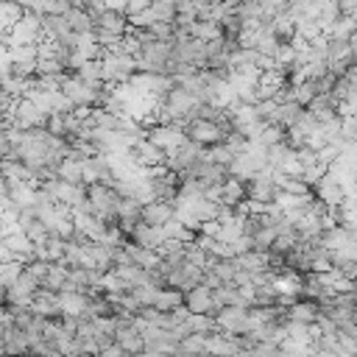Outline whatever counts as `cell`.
<instances>
[{"label": "cell", "instance_id": "cell-29", "mask_svg": "<svg viewBox=\"0 0 357 357\" xmlns=\"http://www.w3.org/2000/svg\"><path fill=\"white\" fill-rule=\"evenodd\" d=\"M61 73H64V64H61L56 56H45V59H36L33 75H61Z\"/></svg>", "mask_w": 357, "mask_h": 357}, {"label": "cell", "instance_id": "cell-11", "mask_svg": "<svg viewBox=\"0 0 357 357\" xmlns=\"http://www.w3.org/2000/svg\"><path fill=\"white\" fill-rule=\"evenodd\" d=\"M176 212H173V204L167 198H153V201H145L139 204V220L142 223H151V226H162L165 220H170Z\"/></svg>", "mask_w": 357, "mask_h": 357}, {"label": "cell", "instance_id": "cell-20", "mask_svg": "<svg viewBox=\"0 0 357 357\" xmlns=\"http://www.w3.org/2000/svg\"><path fill=\"white\" fill-rule=\"evenodd\" d=\"M64 20H67V25H70L73 33H92L95 31V20H92V14L86 8H73L70 6L64 11Z\"/></svg>", "mask_w": 357, "mask_h": 357}, {"label": "cell", "instance_id": "cell-3", "mask_svg": "<svg viewBox=\"0 0 357 357\" xmlns=\"http://www.w3.org/2000/svg\"><path fill=\"white\" fill-rule=\"evenodd\" d=\"M226 131L215 123V120H204V117H192L184 123V139L198 142L201 148H212L218 142H223Z\"/></svg>", "mask_w": 357, "mask_h": 357}, {"label": "cell", "instance_id": "cell-33", "mask_svg": "<svg viewBox=\"0 0 357 357\" xmlns=\"http://www.w3.org/2000/svg\"><path fill=\"white\" fill-rule=\"evenodd\" d=\"M148 31L153 39H173V22L170 20H156L148 25Z\"/></svg>", "mask_w": 357, "mask_h": 357}, {"label": "cell", "instance_id": "cell-5", "mask_svg": "<svg viewBox=\"0 0 357 357\" xmlns=\"http://www.w3.org/2000/svg\"><path fill=\"white\" fill-rule=\"evenodd\" d=\"M36 39H42V33H39V14L25 8L22 17L8 25V45H31Z\"/></svg>", "mask_w": 357, "mask_h": 357}, {"label": "cell", "instance_id": "cell-7", "mask_svg": "<svg viewBox=\"0 0 357 357\" xmlns=\"http://www.w3.org/2000/svg\"><path fill=\"white\" fill-rule=\"evenodd\" d=\"M153 145H159L162 151H170L176 148L178 142H184V126L181 123H170V120H159L153 126H148V134H145Z\"/></svg>", "mask_w": 357, "mask_h": 357}, {"label": "cell", "instance_id": "cell-16", "mask_svg": "<svg viewBox=\"0 0 357 357\" xmlns=\"http://www.w3.org/2000/svg\"><path fill=\"white\" fill-rule=\"evenodd\" d=\"M31 310L36 312V315H42V318H56V315H61L59 312V301H56V293L53 290H45V287H36L33 290V298H31Z\"/></svg>", "mask_w": 357, "mask_h": 357}, {"label": "cell", "instance_id": "cell-30", "mask_svg": "<svg viewBox=\"0 0 357 357\" xmlns=\"http://www.w3.org/2000/svg\"><path fill=\"white\" fill-rule=\"evenodd\" d=\"M73 75H78V78H84V81H89V84L103 81V78H100V59H86V61H81V67H78Z\"/></svg>", "mask_w": 357, "mask_h": 357}, {"label": "cell", "instance_id": "cell-2", "mask_svg": "<svg viewBox=\"0 0 357 357\" xmlns=\"http://www.w3.org/2000/svg\"><path fill=\"white\" fill-rule=\"evenodd\" d=\"M137 73V59L123 50H106L100 56V78L109 84H128V78Z\"/></svg>", "mask_w": 357, "mask_h": 357}, {"label": "cell", "instance_id": "cell-28", "mask_svg": "<svg viewBox=\"0 0 357 357\" xmlns=\"http://www.w3.org/2000/svg\"><path fill=\"white\" fill-rule=\"evenodd\" d=\"M128 293H131V298H134V304H137V307H148V304H153L156 287H153L151 282H139V284H131V287H128Z\"/></svg>", "mask_w": 357, "mask_h": 357}, {"label": "cell", "instance_id": "cell-21", "mask_svg": "<svg viewBox=\"0 0 357 357\" xmlns=\"http://www.w3.org/2000/svg\"><path fill=\"white\" fill-rule=\"evenodd\" d=\"M243 198H245V181H243V178H234V176H226V178L220 181V195H218V201L234 206V204L243 201Z\"/></svg>", "mask_w": 357, "mask_h": 357}, {"label": "cell", "instance_id": "cell-24", "mask_svg": "<svg viewBox=\"0 0 357 357\" xmlns=\"http://www.w3.org/2000/svg\"><path fill=\"white\" fill-rule=\"evenodd\" d=\"M64 282H67V265H61V262H50L47 265V273H45V279L39 282V287H45V290H61L64 287Z\"/></svg>", "mask_w": 357, "mask_h": 357}, {"label": "cell", "instance_id": "cell-8", "mask_svg": "<svg viewBox=\"0 0 357 357\" xmlns=\"http://www.w3.org/2000/svg\"><path fill=\"white\" fill-rule=\"evenodd\" d=\"M312 192L326 204V206H332V204H340L343 198H346V192H343V184L337 181V176L332 173V170H324L315 181H312Z\"/></svg>", "mask_w": 357, "mask_h": 357}, {"label": "cell", "instance_id": "cell-13", "mask_svg": "<svg viewBox=\"0 0 357 357\" xmlns=\"http://www.w3.org/2000/svg\"><path fill=\"white\" fill-rule=\"evenodd\" d=\"M128 240L137 243V245H145V248H156L159 251V245L165 240V231H162V226H151V223L137 220L134 229H131V234H128Z\"/></svg>", "mask_w": 357, "mask_h": 357}, {"label": "cell", "instance_id": "cell-18", "mask_svg": "<svg viewBox=\"0 0 357 357\" xmlns=\"http://www.w3.org/2000/svg\"><path fill=\"white\" fill-rule=\"evenodd\" d=\"M67 31H70V25H67L64 14H39V33H42V39L56 42Z\"/></svg>", "mask_w": 357, "mask_h": 357}, {"label": "cell", "instance_id": "cell-10", "mask_svg": "<svg viewBox=\"0 0 357 357\" xmlns=\"http://www.w3.org/2000/svg\"><path fill=\"white\" fill-rule=\"evenodd\" d=\"M181 304L190 310V312H215V301H212V287L209 284H204V282H198V284H192L190 290H184V296H181Z\"/></svg>", "mask_w": 357, "mask_h": 357}, {"label": "cell", "instance_id": "cell-34", "mask_svg": "<svg viewBox=\"0 0 357 357\" xmlns=\"http://www.w3.org/2000/svg\"><path fill=\"white\" fill-rule=\"evenodd\" d=\"M151 11L156 14V20H173L176 3H173V0H153V3H151Z\"/></svg>", "mask_w": 357, "mask_h": 357}, {"label": "cell", "instance_id": "cell-35", "mask_svg": "<svg viewBox=\"0 0 357 357\" xmlns=\"http://www.w3.org/2000/svg\"><path fill=\"white\" fill-rule=\"evenodd\" d=\"M335 8L343 17H354L357 14V0H335Z\"/></svg>", "mask_w": 357, "mask_h": 357}, {"label": "cell", "instance_id": "cell-4", "mask_svg": "<svg viewBox=\"0 0 357 357\" xmlns=\"http://www.w3.org/2000/svg\"><path fill=\"white\" fill-rule=\"evenodd\" d=\"M204 151L206 148H201L198 142H190V139H184V142H178L176 148H170V151H165V167L167 170H173V173H187L201 156H204Z\"/></svg>", "mask_w": 357, "mask_h": 357}, {"label": "cell", "instance_id": "cell-27", "mask_svg": "<svg viewBox=\"0 0 357 357\" xmlns=\"http://www.w3.org/2000/svg\"><path fill=\"white\" fill-rule=\"evenodd\" d=\"M56 176L64 178V181H73V184H84V181H81V159L64 156V159L59 162V167H56Z\"/></svg>", "mask_w": 357, "mask_h": 357}, {"label": "cell", "instance_id": "cell-19", "mask_svg": "<svg viewBox=\"0 0 357 357\" xmlns=\"http://www.w3.org/2000/svg\"><path fill=\"white\" fill-rule=\"evenodd\" d=\"M254 170H259V165L254 162V156H251L248 151L234 153V156H231V162L226 165V173H229V176H234V178H243V181H245Z\"/></svg>", "mask_w": 357, "mask_h": 357}, {"label": "cell", "instance_id": "cell-17", "mask_svg": "<svg viewBox=\"0 0 357 357\" xmlns=\"http://www.w3.org/2000/svg\"><path fill=\"white\" fill-rule=\"evenodd\" d=\"M114 340L123 346L126 354H139L142 351V332L137 324H123L114 329Z\"/></svg>", "mask_w": 357, "mask_h": 357}, {"label": "cell", "instance_id": "cell-15", "mask_svg": "<svg viewBox=\"0 0 357 357\" xmlns=\"http://www.w3.org/2000/svg\"><path fill=\"white\" fill-rule=\"evenodd\" d=\"M318 318V301L315 298H307V296H298L287 304V321H296V324H315Z\"/></svg>", "mask_w": 357, "mask_h": 357}, {"label": "cell", "instance_id": "cell-1", "mask_svg": "<svg viewBox=\"0 0 357 357\" xmlns=\"http://www.w3.org/2000/svg\"><path fill=\"white\" fill-rule=\"evenodd\" d=\"M120 192L112 187V184H103V181H92L86 184V201H89V212L98 215L100 220L112 223L114 220V212H117V204H120Z\"/></svg>", "mask_w": 357, "mask_h": 357}, {"label": "cell", "instance_id": "cell-9", "mask_svg": "<svg viewBox=\"0 0 357 357\" xmlns=\"http://www.w3.org/2000/svg\"><path fill=\"white\" fill-rule=\"evenodd\" d=\"M204 279V268H198V265H190L187 259L181 262V265H176L173 271H167L165 273V284H170V287H178L181 293L184 290H190L192 284H198Z\"/></svg>", "mask_w": 357, "mask_h": 357}, {"label": "cell", "instance_id": "cell-31", "mask_svg": "<svg viewBox=\"0 0 357 357\" xmlns=\"http://www.w3.org/2000/svg\"><path fill=\"white\" fill-rule=\"evenodd\" d=\"M20 271H22V262H17V259H3V262H0V284L8 287V284L20 276Z\"/></svg>", "mask_w": 357, "mask_h": 357}, {"label": "cell", "instance_id": "cell-22", "mask_svg": "<svg viewBox=\"0 0 357 357\" xmlns=\"http://www.w3.org/2000/svg\"><path fill=\"white\" fill-rule=\"evenodd\" d=\"M234 262H237V268H243V271H248V273L271 268V265H268V251H257V248H248V251H243V254H234Z\"/></svg>", "mask_w": 357, "mask_h": 357}, {"label": "cell", "instance_id": "cell-12", "mask_svg": "<svg viewBox=\"0 0 357 357\" xmlns=\"http://www.w3.org/2000/svg\"><path fill=\"white\" fill-rule=\"evenodd\" d=\"M92 20H95L98 31H109V33H117V36H123L126 28H128V17L123 11H117V8H100Z\"/></svg>", "mask_w": 357, "mask_h": 357}, {"label": "cell", "instance_id": "cell-23", "mask_svg": "<svg viewBox=\"0 0 357 357\" xmlns=\"http://www.w3.org/2000/svg\"><path fill=\"white\" fill-rule=\"evenodd\" d=\"M304 114V106L296 103V100H284V103H276V117L273 123H279L282 128H290L293 123H298Z\"/></svg>", "mask_w": 357, "mask_h": 357}, {"label": "cell", "instance_id": "cell-36", "mask_svg": "<svg viewBox=\"0 0 357 357\" xmlns=\"http://www.w3.org/2000/svg\"><path fill=\"white\" fill-rule=\"evenodd\" d=\"M153 0H126V6H123V14L128 17V14H137V11H142V8H148Z\"/></svg>", "mask_w": 357, "mask_h": 357}, {"label": "cell", "instance_id": "cell-6", "mask_svg": "<svg viewBox=\"0 0 357 357\" xmlns=\"http://www.w3.org/2000/svg\"><path fill=\"white\" fill-rule=\"evenodd\" d=\"M215 329L226 332V335H243L248 332V312L245 307H218L215 312Z\"/></svg>", "mask_w": 357, "mask_h": 357}, {"label": "cell", "instance_id": "cell-32", "mask_svg": "<svg viewBox=\"0 0 357 357\" xmlns=\"http://www.w3.org/2000/svg\"><path fill=\"white\" fill-rule=\"evenodd\" d=\"M33 67H36V59L8 61V70H11V75H17V78H31V75H33Z\"/></svg>", "mask_w": 357, "mask_h": 357}, {"label": "cell", "instance_id": "cell-26", "mask_svg": "<svg viewBox=\"0 0 357 357\" xmlns=\"http://www.w3.org/2000/svg\"><path fill=\"white\" fill-rule=\"evenodd\" d=\"M190 36H195V39H201V42H209V39H215V36H220V28H218V22L215 20H195L192 25H190V31H187Z\"/></svg>", "mask_w": 357, "mask_h": 357}, {"label": "cell", "instance_id": "cell-14", "mask_svg": "<svg viewBox=\"0 0 357 357\" xmlns=\"http://www.w3.org/2000/svg\"><path fill=\"white\" fill-rule=\"evenodd\" d=\"M56 301H59V312L61 315H86V293L81 290H56Z\"/></svg>", "mask_w": 357, "mask_h": 357}, {"label": "cell", "instance_id": "cell-25", "mask_svg": "<svg viewBox=\"0 0 357 357\" xmlns=\"http://www.w3.org/2000/svg\"><path fill=\"white\" fill-rule=\"evenodd\" d=\"M184 326H187V332L209 335V332H215V315H209V312H190L184 318Z\"/></svg>", "mask_w": 357, "mask_h": 357}]
</instances>
